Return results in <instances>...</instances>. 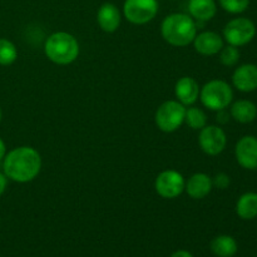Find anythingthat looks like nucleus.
Segmentation results:
<instances>
[{"instance_id": "7ed1b4c3", "label": "nucleus", "mask_w": 257, "mask_h": 257, "mask_svg": "<svg viewBox=\"0 0 257 257\" xmlns=\"http://www.w3.org/2000/svg\"><path fill=\"white\" fill-rule=\"evenodd\" d=\"M48 59L59 65H67L74 62L79 55V44L72 34L57 32L50 35L44 45Z\"/></svg>"}, {"instance_id": "0eeeda50", "label": "nucleus", "mask_w": 257, "mask_h": 257, "mask_svg": "<svg viewBox=\"0 0 257 257\" xmlns=\"http://www.w3.org/2000/svg\"><path fill=\"white\" fill-rule=\"evenodd\" d=\"M157 13V0H125L123 4V14L132 24H147L155 19Z\"/></svg>"}, {"instance_id": "a878e982", "label": "nucleus", "mask_w": 257, "mask_h": 257, "mask_svg": "<svg viewBox=\"0 0 257 257\" xmlns=\"http://www.w3.org/2000/svg\"><path fill=\"white\" fill-rule=\"evenodd\" d=\"M7 183H8L7 176L3 175V173H0V196L4 193L5 188H7Z\"/></svg>"}, {"instance_id": "f3484780", "label": "nucleus", "mask_w": 257, "mask_h": 257, "mask_svg": "<svg viewBox=\"0 0 257 257\" xmlns=\"http://www.w3.org/2000/svg\"><path fill=\"white\" fill-rule=\"evenodd\" d=\"M231 115L240 123H251L257 117V107L251 100H237L231 107Z\"/></svg>"}, {"instance_id": "1a4fd4ad", "label": "nucleus", "mask_w": 257, "mask_h": 257, "mask_svg": "<svg viewBox=\"0 0 257 257\" xmlns=\"http://www.w3.org/2000/svg\"><path fill=\"white\" fill-rule=\"evenodd\" d=\"M198 143L206 155L217 156L226 148L227 137L222 128L217 125H206L200 131Z\"/></svg>"}, {"instance_id": "dca6fc26", "label": "nucleus", "mask_w": 257, "mask_h": 257, "mask_svg": "<svg viewBox=\"0 0 257 257\" xmlns=\"http://www.w3.org/2000/svg\"><path fill=\"white\" fill-rule=\"evenodd\" d=\"M188 12L193 19L198 22H208L216 15L217 5L215 0H190Z\"/></svg>"}, {"instance_id": "9d476101", "label": "nucleus", "mask_w": 257, "mask_h": 257, "mask_svg": "<svg viewBox=\"0 0 257 257\" xmlns=\"http://www.w3.org/2000/svg\"><path fill=\"white\" fill-rule=\"evenodd\" d=\"M236 160L241 167L246 170L257 168V138L245 136L237 142L235 148Z\"/></svg>"}, {"instance_id": "f8f14e48", "label": "nucleus", "mask_w": 257, "mask_h": 257, "mask_svg": "<svg viewBox=\"0 0 257 257\" xmlns=\"http://www.w3.org/2000/svg\"><path fill=\"white\" fill-rule=\"evenodd\" d=\"M212 178L206 173H195L188 178L185 185V191L193 200H202L212 191Z\"/></svg>"}, {"instance_id": "f257e3e1", "label": "nucleus", "mask_w": 257, "mask_h": 257, "mask_svg": "<svg viewBox=\"0 0 257 257\" xmlns=\"http://www.w3.org/2000/svg\"><path fill=\"white\" fill-rule=\"evenodd\" d=\"M4 175L19 183L34 180L42 168L39 152L33 147H18L10 151L4 157Z\"/></svg>"}, {"instance_id": "393cba45", "label": "nucleus", "mask_w": 257, "mask_h": 257, "mask_svg": "<svg viewBox=\"0 0 257 257\" xmlns=\"http://www.w3.org/2000/svg\"><path fill=\"white\" fill-rule=\"evenodd\" d=\"M218 114H217V120L220 123H227L228 122V114L226 113L225 109H221L217 110Z\"/></svg>"}, {"instance_id": "aec40b11", "label": "nucleus", "mask_w": 257, "mask_h": 257, "mask_svg": "<svg viewBox=\"0 0 257 257\" xmlns=\"http://www.w3.org/2000/svg\"><path fill=\"white\" fill-rule=\"evenodd\" d=\"M185 122L187 123V125L192 130H202L203 127H206V123H207V117H206V113L202 109L196 107H191L188 109H186V115H185Z\"/></svg>"}, {"instance_id": "cd10ccee", "label": "nucleus", "mask_w": 257, "mask_h": 257, "mask_svg": "<svg viewBox=\"0 0 257 257\" xmlns=\"http://www.w3.org/2000/svg\"><path fill=\"white\" fill-rule=\"evenodd\" d=\"M5 152H7V148H5V143L3 142V140L0 138V161L5 157Z\"/></svg>"}, {"instance_id": "c85d7f7f", "label": "nucleus", "mask_w": 257, "mask_h": 257, "mask_svg": "<svg viewBox=\"0 0 257 257\" xmlns=\"http://www.w3.org/2000/svg\"><path fill=\"white\" fill-rule=\"evenodd\" d=\"M0 120H2V109H0Z\"/></svg>"}, {"instance_id": "a211bd4d", "label": "nucleus", "mask_w": 257, "mask_h": 257, "mask_svg": "<svg viewBox=\"0 0 257 257\" xmlns=\"http://www.w3.org/2000/svg\"><path fill=\"white\" fill-rule=\"evenodd\" d=\"M236 212L242 220H253L257 217V193H243L236 203Z\"/></svg>"}, {"instance_id": "9b49d317", "label": "nucleus", "mask_w": 257, "mask_h": 257, "mask_svg": "<svg viewBox=\"0 0 257 257\" xmlns=\"http://www.w3.org/2000/svg\"><path fill=\"white\" fill-rule=\"evenodd\" d=\"M232 83L241 92H253L257 89V65L243 64L233 72Z\"/></svg>"}, {"instance_id": "412c9836", "label": "nucleus", "mask_w": 257, "mask_h": 257, "mask_svg": "<svg viewBox=\"0 0 257 257\" xmlns=\"http://www.w3.org/2000/svg\"><path fill=\"white\" fill-rule=\"evenodd\" d=\"M18 50L10 40L0 38V65H10L17 60Z\"/></svg>"}, {"instance_id": "2eb2a0df", "label": "nucleus", "mask_w": 257, "mask_h": 257, "mask_svg": "<svg viewBox=\"0 0 257 257\" xmlns=\"http://www.w3.org/2000/svg\"><path fill=\"white\" fill-rule=\"evenodd\" d=\"M97 22L105 33H113L120 25V12L112 3H104L98 9Z\"/></svg>"}, {"instance_id": "4468645a", "label": "nucleus", "mask_w": 257, "mask_h": 257, "mask_svg": "<svg viewBox=\"0 0 257 257\" xmlns=\"http://www.w3.org/2000/svg\"><path fill=\"white\" fill-rule=\"evenodd\" d=\"M200 85L193 78L182 77L176 83L175 93L178 102L182 103L183 105H191L197 102L200 97Z\"/></svg>"}, {"instance_id": "39448f33", "label": "nucleus", "mask_w": 257, "mask_h": 257, "mask_svg": "<svg viewBox=\"0 0 257 257\" xmlns=\"http://www.w3.org/2000/svg\"><path fill=\"white\" fill-rule=\"evenodd\" d=\"M186 107L178 100H167L158 107L155 120L162 132L171 133L177 131L185 122Z\"/></svg>"}, {"instance_id": "b1692460", "label": "nucleus", "mask_w": 257, "mask_h": 257, "mask_svg": "<svg viewBox=\"0 0 257 257\" xmlns=\"http://www.w3.org/2000/svg\"><path fill=\"white\" fill-rule=\"evenodd\" d=\"M212 183H213V186H216L217 188L225 190V188H227L228 185H230V177H228V176L223 172L217 173L215 177V180H212Z\"/></svg>"}, {"instance_id": "4be33fe9", "label": "nucleus", "mask_w": 257, "mask_h": 257, "mask_svg": "<svg viewBox=\"0 0 257 257\" xmlns=\"http://www.w3.org/2000/svg\"><path fill=\"white\" fill-rule=\"evenodd\" d=\"M238 59H240V52H238L237 47L227 45L221 49L220 62L226 67H233L235 64H237Z\"/></svg>"}, {"instance_id": "ddd939ff", "label": "nucleus", "mask_w": 257, "mask_h": 257, "mask_svg": "<svg viewBox=\"0 0 257 257\" xmlns=\"http://www.w3.org/2000/svg\"><path fill=\"white\" fill-rule=\"evenodd\" d=\"M196 52L202 55H215L223 48V39L215 32L200 33L193 39Z\"/></svg>"}, {"instance_id": "20e7f679", "label": "nucleus", "mask_w": 257, "mask_h": 257, "mask_svg": "<svg viewBox=\"0 0 257 257\" xmlns=\"http://www.w3.org/2000/svg\"><path fill=\"white\" fill-rule=\"evenodd\" d=\"M202 104L211 110H221L227 108L233 99L232 88L225 80L213 79L206 83L200 90Z\"/></svg>"}, {"instance_id": "6e6552de", "label": "nucleus", "mask_w": 257, "mask_h": 257, "mask_svg": "<svg viewBox=\"0 0 257 257\" xmlns=\"http://www.w3.org/2000/svg\"><path fill=\"white\" fill-rule=\"evenodd\" d=\"M186 181L178 171L166 170L157 176L156 192L163 198H176L185 191Z\"/></svg>"}, {"instance_id": "423d86ee", "label": "nucleus", "mask_w": 257, "mask_h": 257, "mask_svg": "<svg viewBox=\"0 0 257 257\" xmlns=\"http://www.w3.org/2000/svg\"><path fill=\"white\" fill-rule=\"evenodd\" d=\"M256 27L252 20L247 18H236L230 20L223 29V38L233 47H241L255 38Z\"/></svg>"}, {"instance_id": "f03ea898", "label": "nucleus", "mask_w": 257, "mask_h": 257, "mask_svg": "<svg viewBox=\"0 0 257 257\" xmlns=\"http://www.w3.org/2000/svg\"><path fill=\"white\" fill-rule=\"evenodd\" d=\"M161 33L168 44L173 47H187L197 35V25L190 15L175 13L163 19Z\"/></svg>"}, {"instance_id": "5701e85b", "label": "nucleus", "mask_w": 257, "mask_h": 257, "mask_svg": "<svg viewBox=\"0 0 257 257\" xmlns=\"http://www.w3.org/2000/svg\"><path fill=\"white\" fill-rule=\"evenodd\" d=\"M250 0H220V5L223 10L231 14H240L248 8Z\"/></svg>"}, {"instance_id": "bb28decb", "label": "nucleus", "mask_w": 257, "mask_h": 257, "mask_svg": "<svg viewBox=\"0 0 257 257\" xmlns=\"http://www.w3.org/2000/svg\"><path fill=\"white\" fill-rule=\"evenodd\" d=\"M171 257H193L192 255H191L188 251H185V250H178L176 251L175 253H172V256Z\"/></svg>"}, {"instance_id": "6ab92c4d", "label": "nucleus", "mask_w": 257, "mask_h": 257, "mask_svg": "<svg viewBox=\"0 0 257 257\" xmlns=\"http://www.w3.org/2000/svg\"><path fill=\"white\" fill-rule=\"evenodd\" d=\"M211 250L218 257H232L237 252V242L231 236L221 235L213 238L211 242Z\"/></svg>"}]
</instances>
